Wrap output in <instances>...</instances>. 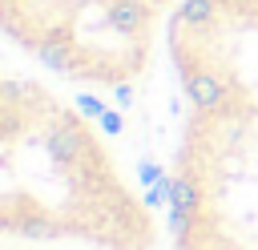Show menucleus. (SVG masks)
I'll return each mask as SVG.
<instances>
[{
    "label": "nucleus",
    "mask_w": 258,
    "mask_h": 250,
    "mask_svg": "<svg viewBox=\"0 0 258 250\" xmlns=\"http://www.w3.org/2000/svg\"><path fill=\"white\" fill-rule=\"evenodd\" d=\"M165 60L181 93L165 165L169 250H258V0H185Z\"/></svg>",
    "instance_id": "obj_1"
},
{
    "label": "nucleus",
    "mask_w": 258,
    "mask_h": 250,
    "mask_svg": "<svg viewBox=\"0 0 258 250\" xmlns=\"http://www.w3.org/2000/svg\"><path fill=\"white\" fill-rule=\"evenodd\" d=\"M0 234L8 246L161 250V218L101 125L20 73L0 81Z\"/></svg>",
    "instance_id": "obj_2"
},
{
    "label": "nucleus",
    "mask_w": 258,
    "mask_h": 250,
    "mask_svg": "<svg viewBox=\"0 0 258 250\" xmlns=\"http://www.w3.org/2000/svg\"><path fill=\"white\" fill-rule=\"evenodd\" d=\"M185 0H0L4 36L44 73L81 89L137 85Z\"/></svg>",
    "instance_id": "obj_3"
},
{
    "label": "nucleus",
    "mask_w": 258,
    "mask_h": 250,
    "mask_svg": "<svg viewBox=\"0 0 258 250\" xmlns=\"http://www.w3.org/2000/svg\"><path fill=\"white\" fill-rule=\"evenodd\" d=\"M4 250H24V246H4ZM32 250H36V246H32Z\"/></svg>",
    "instance_id": "obj_4"
}]
</instances>
